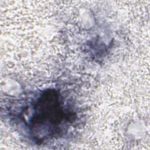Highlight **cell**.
<instances>
[{
    "label": "cell",
    "instance_id": "6da1fadb",
    "mask_svg": "<svg viewBox=\"0 0 150 150\" xmlns=\"http://www.w3.org/2000/svg\"><path fill=\"white\" fill-rule=\"evenodd\" d=\"M63 116L59 94L55 90H47L38 101L35 114L31 120L32 125L33 128L46 125L55 127L61 122Z\"/></svg>",
    "mask_w": 150,
    "mask_h": 150
}]
</instances>
